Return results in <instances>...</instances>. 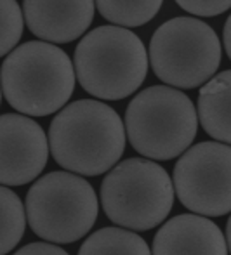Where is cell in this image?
<instances>
[{
  "instance_id": "6da1fadb",
  "label": "cell",
  "mask_w": 231,
  "mask_h": 255,
  "mask_svg": "<svg viewBox=\"0 0 231 255\" xmlns=\"http://www.w3.org/2000/svg\"><path fill=\"white\" fill-rule=\"evenodd\" d=\"M49 151L57 165L75 175L110 172L125 151L120 115L96 99H78L57 111L49 125Z\"/></svg>"
},
{
  "instance_id": "5bb4252c",
  "label": "cell",
  "mask_w": 231,
  "mask_h": 255,
  "mask_svg": "<svg viewBox=\"0 0 231 255\" xmlns=\"http://www.w3.org/2000/svg\"><path fill=\"white\" fill-rule=\"evenodd\" d=\"M26 229V214L21 198L12 189L0 186V255L17 247Z\"/></svg>"
},
{
  "instance_id": "3957f363",
  "label": "cell",
  "mask_w": 231,
  "mask_h": 255,
  "mask_svg": "<svg viewBox=\"0 0 231 255\" xmlns=\"http://www.w3.org/2000/svg\"><path fill=\"white\" fill-rule=\"evenodd\" d=\"M75 78L97 99L118 101L132 96L148 73V52L136 33L113 24L97 26L75 49Z\"/></svg>"
},
{
  "instance_id": "8992f818",
  "label": "cell",
  "mask_w": 231,
  "mask_h": 255,
  "mask_svg": "<svg viewBox=\"0 0 231 255\" xmlns=\"http://www.w3.org/2000/svg\"><path fill=\"white\" fill-rule=\"evenodd\" d=\"M26 222L38 238L52 243H75L94 228L99 200L80 175L49 172L33 182L24 202Z\"/></svg>"
},
{
  "instance_id": "d6986e66",
  "label": "cell",
  "mask_w": 231,
  "mask_h": 255,
  "mask_svg": "<svg viewBox=\"0 0 231 255\" xmlns=\"http://www.w3.org/2000/svg\"><path fill=\"white\" fill-rule=\"evenodd\" d=\"M225 51L226 54H228V57L231 59V16L228 17V21H226V24H225Z\"/></svg>"
},
{
  "instance_id": "ac0fdd59",
  "label": "cell",
  "mask_w": 231,
  "mask_h": 255,
  "mask_svg": "<svg viewBox=\"0 0 231 255\" xmlns=\"http://www.w3.org/2000/svg\"><path fill=\"white\" fill-rule=\"evenodd\" d=\"M14 255H70L66 250H63L61 247L52 245V243H30L24 245L23 249H19Z\"/></svg>"
},
{
  "instance_id": "9c48e42d",
  "label": "cell",
  "mask_w": 231,
  "mask_h": 255,
  "mask_svg": "<svg viewBox=\"0 0 231 255\" xmlns=\"http://www.w3.org/2000/svg\"><path fill=\"white\" fill-rule=\"evenodd\" d=\"M49 141L44 128L19 113L0 115V186H24L47 165Z\"/></svg>"
},
{
  "instance_id": "2e32d148",
  "label": "cell",
  "mask_w": 231,
  "mask_h": 255,
  "mask_svg": "<svg viewBox=\"0 0 231 255\" xmlns=\"http://www.w3.org/2000/svg\"><path fill=\"white\" fill-rule=\"evenodd\" d=\"M24 28L23 10L14 0H0V57L16 49Z\"/></svg>"
},
{
  "instance_id": "e0dca14e",
  "label": "cell",
  "mask_w": 231,
  "mask_h": 255,
  "mask_svg": "<svg viewBox=\"0 0 231 255\" xmlns=\"http://www.w3.org/2000/svg\"><path fill=\"white\" fill-rule=\"evenodd\" d=\"M179 7L186 10L190 14L195 16H218V14L226 12L228 9H231V0L228 2H188V0H179L178 2Z\"/></svg>"
},
{
  "instance_id": "ba28073f",
  "label": "cell",
  "mask_w": 231,
  "mask_h": 255,
  "mask_svg": "<svg viewBox=\"0 0 231 255\" xmlns=\"http://www.w3.org/2000/svg\"><path fill=\"white\" fill-rule=\"evenodd\" d=\"M174 195L202 217L231 212V146L204 141L179 156L172 175Z\"/></svg>"
},
{
  "instance_id": "44dd1931",
  "label": "cell",
  "mask_w": 231,
  "mask_h": 255,
  "mask_svg": "<svg viewBox=\"0 0 231 255\" xmlns=\"http://www.w3.org/2000/svg\"><path fill=\"white\" fill-rule=\"evenodd\" d=\"M0 103H2V89H0Z\"/></svg>"
},
{
  "instance_id": "5b68a950",
  "label": "cell",
  "mask_w": 231,
  "mask_h": 255,
  "mask_svg": "<svg viewBox=\"0 0 231 255\" xmlns=\"http://www.w3.org/2000/svg\"><path fill=\"white\" fill-rule=\"evenodd\" d=\"M101 207L122 229L148 231L167 219L174 184L162 165L146 158L118 161L101 182Z\"/></svg>"
},
{
  "instance_id": "8fae6325",
  "label": "cell",
  "mask_w": 231,
  "mask_h": 255,
  "mask_svg": "<svg viewBox=\"0 0 231 255\" xmlns=\"http://www.w3.org/2000/svg\"><path fill=\"white\" fill-rule=\"evenodd\" d=\"M151 255H228V245L221 229L207 217L181 214L158 229Z\"/></svg>"
},
{
  "instance_id": "277c9868",
  "label": "cell",
  "mask_w": 231,
  "mask_h": 255,
  "mask_svg": "<svg viewBox=\"0 0 231 255\" xmlns=\"http://www.w3.org/2000/svg\"><path fill=\"white\" fill-rule=\"evenodd\" d=\"M124 127L131 146L146 160H172L197 137V108L178 89L151 85L129 103Z\"/></svg>"
},
{
  "instance_id": "7c38bea8",
  "label": "cell",
  "mask_w": 231,
  "mask_h": 255,
  "mask_svg": "<svg viewBox=\"0 0 231 255\" xmlns=\"http://www.w3.org/2000/svg\"><path fill=\"white\" fill-rule=\"evenodd\" d=\"M197 117L211 137L231 146V70L216 75L202 87Z\"/></svg>"
},
{
  "instance_id": "30bf717a",
  "label": "cell",
  "mask_w": 231,
  "mask_h": 255,
  "mask_svg": "<svg viewBox=\"0 0 231 255\" xmlns=\"http://www.w3.org/2000/svg\"><path fill=\"white\" fill-rule=\"evenodd\" d=\"M23 19L40 42L68 44L87 31L94 19L96 3L91 0L77 2H42L24 0Z\"/></svg>"
},
{
  "instance_id": "52a82bcc",
  "label": "cell",
  "mask_w": 231,
  "mask_h": 255,
  "mask_svg": "<svg viewBox=\"0 0 231 255\" xmlns=\"http://www.w3.org/2000/svg\"><path fill=\"white\" fill-rule=\"evenodd\" d=\"M219 37L197 17L178 16L157 28L150 42V63L167 87L195 89L214 78L221 64Z\"/></svg>"
},
{
  "instance_id": "7a4b0ae2",
  "label": "cell",
  "mask_w": 231,
  "mask_h": 255,
  "mask_svg": "<svg viewBox=\"0 0 231 255\" xmlns=\"http://www.w3.org/2000/svg\"><path fill=\"white\" fill-rule=\"evenodd\" d=\"M73 63L63 49L40 40L24 42L3 59L0 89L5 101L24 117L61 111L75 91Z\"/></svg>"
},
{
  "instance_id": "4fadbf2b",
  "label": "cell",
  "mask_w": 231,
  "mask_h": 255,
  "mask_svg": "<svg viewBox=\"0 0 231 255\" xmlns=\"http://www.w3.org/2000/svg\"><path fill=\"white\" fill-rule=\"evenodd\" d=\"M78 255H151L148 243L122 228H103L82 243Z\"/></svg>"
},
{
  "instance_id": "ffe728a7",
  "label": "cell",
  "mask_w": 231,
  "mask_h": 255,
  "mask_svg": "<svg viewBox=\"0 0 231 255\" xmlns=\"http://www.w3.org/2000/svg\"><path fill=\"white\" fill-rule=\"evenodd\" d=\"M225 240H226V245H228V252H231V215H230V219H228V224H226Z\"/></svg>"
},
{
  "instance_id": "9a60e30c",
  "label": "cell",
  "mask_w": 231,
  "mask_h": 255,
  "mask_svg": "<svg viewBox=\"0 0 231 255\" xmlns=\"http://www.w3.org/2000/svg\"><path fill=\"white\" fill-rule=\"evenodd\" d=\"M160 0H146V2H106L101 0L96 2V9L99 14L113 23L118 28H132L143 26L148 21H151L160 10Z\"/></svg>"
}]
</instances>
